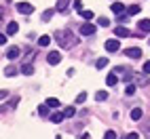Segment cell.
<instances>
[{
    "mask_svg": "<svg viewBox=\"0 0 150 139\" xmlns=\"http://www.w3.org/2000/svg\"><path fill=\"white\" fill-rule=\"evenodd\" d=\"M55 40L59 42L62 48H70V46H74L78 42L76 38H74V34L68 32V29H57V32H55Z\"/></svg>",
    "mask_w": 150,
    "mask_h": 139,
    "instance_id": "cell-1",
    "label": "cell"
},
{
    "mask_svg": "<svg viewBox=\"0 0 150 139\" xmlns=\"http://www.w3.org/2000/svg\"><path fill=\"white\" fill-rule=\"evenodd\" d=\"M17 11L21 13V15H32L34 13V6L30 4V2H17Z\"/></svg>",
    "mask_w": 150,
    "mask_h": 139,
    "instance_id": "cell-2",
    "label": "cell"
},
{
    "mask_svg": "<svg viewBox=\"0 0 150 139\" xmlns=\"http://www.w3.org/2000/svg\"><path fill=\"white\" fill-rule=\"evenodd\" d=\"M118 48H121V42H118L116 38H110V40H106V51H108V53H116Z\"/></svg>",
    "mask_w": 150,
    "mask_h": 139,
    "instance_id": "cell-3",
    "label": "cell"
},
{
    "mask_svg": "<svg viewBox=\"0 0 150 139\" xmlns=\"http://www.w3.org/2000/svg\"><path fill=\"white\" fill-rule=\"evenodd\" d=\"M47 61L51 65H59V63H62V53H59V51H51L49 57H47Z\"/></svg>",
    "mask_w": 150,
    "mask_h": 139,
    "instance_id": "cell-4",
    "label": "cell"
},
{
    "mask_svg": "<svg viewBox=\"0 0 150 139\" xmlns=\"http://www.w3.org/2000/svg\"><path fill=\"white\" fill-rule=\"evenodd\" d=\"M95 29H97V27H95L91 21H89V23H83V25H81V34H83V36H93Z\"/></svg>",
    "mask_w": 150,
    "mask_h": 139,
    "instance_id": "cell-5",
    "label": "cell"
},
{
    "mask_svg": "<svg viewBox=\"0 0 150 139\" xmlns=\"http://www.w3.org/2000/svg\"><path fill=\"white\" fill-rule=\"evenodd\" d=\"M125 55H127V57H133V59H142V48H137V46L125 48Z\"/></svg>",
    "mask_w": 150,
    "mask_h": 139,
    "instance_id": "cell-6",
    "label": "cell"
},
{
    "mask_svg": "<svg viewBox=\"0 0 150 139\" xmlns=\"http://www.w3.org/2000/svg\"><path fill=\"white\" fill-rule=\"evenodd\" d=\"M68 6H70V0H57L55 11H59V13H68Z\"/></svg>",
    "mask_w": 150,
    "mask_h": 139,
    "instance_id": "cell-7",
    "label": "cell"
},
{
    "mask_svg": "<svg viewBox=\"0 0 150 139\" xmlns=\"http://www.w3.org/2000/svg\"><path fill=\"white\" fill-rule=\"evenodd\" d=\"M114 34H116V38H127L129 36V29L123 27V25H118V27H114Z\"/></svg>",
    "mask_w": 150,
    "mask_h": 139,
    "instance_id": "cell-8",
    "label": "cell"
},
{
    "mask_svg": "<svg viewBox=\"0 0 150 139\" xmlns=\"http://www.w3.org/2000/svg\"><path fill=\"white\" fill-rule=\"evenodd\" d=\"M19 53H21V51H19V46H11V48L6 51V59H17Z\"/></svg>",
    "mask_w": 150,
    "mask_h": 139,
    "instance_id": "cell-9",
    "label": "cell"
},
{
    "mask_svg": "<svg viewBox=\"0 0 150 139\" xmlns=\"http://www.w3.org/2000/svg\"><path fill=\"white\" fill-rule=\"evenodd\" d=\"M45 105H47V107H62V101H59L57 97H49Z\"/></svg>",
    "mask_w": 150,
    "mask_h": 139,
    "instance_id": "cell-10",
    "label": "cell"
},
{
    "mask_svg": "<svg viewBox=\"0 0 150 139\" xmlns=\"http://www.w3.org/2000/svg\"><path fill=\"white\" fill-rule=\"evenodd\" d=\"M17 32H19V25H17L15 21H11V23L6 25V36H13V34H17Z\"/></svg>",
    "mask_w": 150,
    "mask_h": 139,
    "instance_id": "cell-11",
    "label": "cell"
},
{
    "mask_svg": "<svg viewBox=\"0 0 150 139\" xmlns=\"http://www.w3.org/2000/svg\"><path fill=\"white\" fill-rule=\"evenodd\" d=\"M142 116H144L142 107H133V110H131V120H139Z\"/></svg>",
    "mask_w": 150,
    "mask_h": 139,
    "instance_id": "cell-12",
    "label": "cell"
},
{
    "mask_svg": "<svg viewBox=\"0 0 150 139\" xmlns=\"http://www.w3.org/2000/svg\"><path fill=\"white\" fill-rule=\"evenodd\" d=\"M112 13H114V15H123V13H125V6H123L121 2H114V4H112Z\"/></svg>",
    "mask_w": 150,
    "mask_h": 139,
    "instance_id": "cell-13",
    "label": "cell"
},
{
    "mask_svg": "<svg viewBox=\"0 0 150 139\" xmlns=\"http://www.w3.org/2000/svg\"><path fill=\"white\" fill-rule=\"evenodd\" d=\"M137 27H139V32H146V34H148V29H150V21H148V19H142V21L137 23Z\"/></svg>",
    "mask_w": 150,
    "mask_h": 139,
    "instance_id": "cell-14",
    "label": "cell"
},
{
    "mask_svg": "<svg viewBox=\"0 0 150 139\" xmlns=\"http://www.w3.org/2000/svg\"><path fill=\"white\" fill-rule=\"evenodd\" d=\"M139 11H142V6H139V4H131V6L127 8V13H125V15H137Z\"/></svg>",
    "mask_w": 150,
    "mask_h": 139,
    "instance_id": "cell-15",
    "label": "cell"
},
{
    "mask_svg": "<svg viewBox=\"0 0 150 139\" xmlns=\"http://www.w3.org/2000/svg\"><path fill=\"white\" fill-rule=\"evenodd\" d=\"M21 72H23L25 76L34 74V65H32V63H23V65H21Z\"/></svg>",
    "mask_w": 150,
    "mask_h": 139,
    "instance_id": "cell-16",
    "label": "cell"
},
{
    "mask_svg": "<svg viewBox=\"0 0 150 139\" xmlns=\"http://www.w3.org/2000/svg\"><path fill=\"white\" fill-rule=\"evenodd\" d=\"M38 44H40V46H49V44H51V36H40V38H38Z\"/></svg>",
    "mask_w": 150,
    "mask_h": 139,
    "instance_id": "cell-17",
    "label": "cell"
},
{
    "mask_svg": "<svg viewBox=\"0 0 150 139\" xmlns=\"http://www.w3.org/2000/svg\"><path fill=\"white\" fill-rule=\"evenodd\" d=\"M116 82H118V78H116L114 74H108V76H106V84H108V86H114Z\"/></svg>",
    "mask_w": 150,
    "mask_h": 139,
    "instance_id": "cell-18",
    "label": "cell"
},
{
    "mask_svg": "<svg viewBox=\"0 0 150 139\" xmlns=\"http://www.w3.org/2000/svg\"><path fill=\"white\" fill-rule=\"evenodd\" d=\"M51 120H53L55 124H59V122L64 120V114H62V112H53V114H51Z\"/></svg>",
    "mask_w": 150,
    "mask_h": 139,
    "instance_id": "cell-19",
    "label": "cell"
},
{
    "mask_svg": "<svg viewBox=\"0 0 150 139\" xmlns=\"http://www.w3.org/2000/svg\"><path fill=\"white\" fill-rule=\"evenodd\" d=\"M53 15H55V8H47V11L42 13V21H49Z\"/></svg>",
    "mask_w": 150,
    "mask_h": 139,
    "instance_id": "cell-20",
    "label": "cell"
},
{
    "mask_svg": "<svg viewBox=\"0 0 150 139\" xmlns=\"http://www.w3.org/2000/svg\"><path fill=\"white\" fill-rule=\"evenodd\" d=\"M81 15H83V19H87V21H91V19L95 17V15H93V11H87V8H83Z\"/></svg>",
    "mask_w": 150,
    "mask_h": 139,
    "instance_id": "cell-21",
    "label": "cell"
},
{
    "mask_svg": "<svg viewBox=\"0 0 150 139\" xmlns=\"http://www.w3.org/2000/svg\"><path fill=\"white\" fill-rule=\"evenodd\" d=\"M62 114H64V118H72V116L76 114V110H74V105H72V107H66Z\"/></svg>",
    "mask_w": 150,
    "mask_h": 139,
    "instance_id": "cell-22",
    "label": "cell"
},
{
    "mask_svg": "<svg viewBox=\"0 0 150 139\" xmlns=\"http://www.w3.org/2000/svg\"><path fill=\"white\" fill-rule=\"evenodd\" d=\"M95 99H97V101H106V99H108V93H106V91H97V93H95Z\"/></svg>",
    "mask_w": 150,
    "mask_h": 139,
    "instance_id": "cell-23",
    "label": "cell"
},
{
    "mask_svg": "<svg viewBox=\"0 0 150 139\" xmlns=\"http://www.w3.org/2000/svg\"><path fill=\"white\" fill-rule=\"evenodd\" d=\"M106 65H108V59H97V61H95V67L97 70H104Z\"/></svg>",
    "mask_w": 150,
    "mask_h": 139,
    "instance_id": "cell-24",
    "label": "cell"
},
{
    "mask_svg": "<svg viewBox=\"0 0 150 139\" xmlns=\"http://www.w3.org/2000/svg\"><path fill=\"white\" fill-rule=\"evenodd\" d=\"M4 74H6V76H15V74H17V67H13V65H6Z\"/></svg>",
    "mask_w": 150,
    "mask_h": 139,
    "instance_id": "cell-25",
    "label": "cell"
},
{
    "mask_svg": "<svg viewBox=\"0 0 150 139\" xmlns=\"http://www.w3.org/2000/svg\"><path fill=\"white\" fill-rule=\"evenodd\" d=\"M125 95H127V97H133V95H135V86H133V84H129V86L125 88Z\"/></svg>",
    "mask_w": 150,
    "mask_h": 139,
    "instance_id": "cell-26",
    "label": "cell"
},
{
    "mask_svg": "<svg viewBox=\"0 0 150 139\" xmlns=\"http://www.w3.org/2000/svg\"><path fill=\"white\" fill-rule=\"evenodd\" d=\"M97 23H99V25H104V27H108V25H110V19H108V17H99V19H97Z\"/></svg>",
    "mask_w": 150,
    "mask_h": 139,
    "instance_id": "cell-27",
    "label": "cell"
},
{
    "mask_svg": "<svg viewBox=\"0 0 150 139\" xmlns=\"http://www.w3.org/2000/svg\"><path fill=\"white\" fill-rule=\"evenodd\" d=\"M87 101V93H78V97H76V103H85Z\"/></svg>",
    "mask_w": 150,
    "mask_h": 139,
    "instance_id": "cell-28",
    "label": "cell"
},
{
    "mask_svg": "<svg viewBox=\"0 0 150 139\" xmlns=\"http://www.w3.org/2000/svg\"><path fill=\"white\" fill-rule=\"evenodd\" d=\"M38 114H40V116H49V107L47 105H40V107H38Z\"/></svg>",
    "mask_w": 150,
    "mask_h": 139,
    "instance_id": "cell-29",
    "label": "cell"
},
{
    "mask_svg": "<svg viewBox=\"0 0 150 139\" xmlns=\"http://www.w3.org/2000/svg\"><path fill=\"white\" fill-rule=\"evenodd\" d=\"M104 139H116V133H114V131H106Z\"/></svg>",
    "mask_w": 150,
    "mask_h": 139,
    "instance_id": "cell-30",
    "label": "cell"
},
{
    "mask_svg": "<svg viewBox=\"0 0 150 139\" xmlns=\"http://www.w3.org/2000/svg\"><path fill=\"white\" fill-rule=\"evenodd\" d=\"M8 97V91H4V88H0V101H2V99H6Z\"/></svg>",
    "mask_w": 150,
    "mask_h": 139,
    "instance_id": "cell-31",
    "label": "cell"
},
{
    "mask_svg": "<svg viewBox=\"0 0 150 139\" xmlns=\"http://www.w3.org/2000/svg\"><path fill=\"white\" fill-rule=\"evenodd\" d=\"M74 6H76V11H83V2L81 0H74Z\"/></svg>",
    "mask_w": 150,
    "mask_h": 139,
    "instance_id": "cell-32",
    "label": "cell"
},
{
    "mask_svg": "<svg viewBox=\"0 0 150 139\" xmlns=\"http://www.w3.org/2000/svg\"><path fill=\"white\" fill-rule=\"evenodd\" d=\"M2 44H6V34L0 32V46H2Z\"/></svg>",
    "mask_w": 150,
    "mask_h": 139,
    "instance_id": "cell-33",
    "label": "cell"
},
{
    "mask_svg": "<svg viewBox=\"0 0 150 139\" xmlns=\"http://www.w3.org/2000/svg\"><path fill=\"white\" fill-rule=\"evenodd\" d=\"M148 72H150V63L146 61V63H144V74H148Z\"/></svg>",
    "mask_w": 150,
    "mask_h": 139,
    "instance_id": "cell-34",
    "label": "cell"
},
{
    "mask_svg": "<svg viewBox=\"0 0 150 139\" xmlns=\"http://www.w3.org/2000/svg\"><path fill=\"white\" fill-rule=\"evenodd\" d=\"M2 17H4V8L0 6V23H2Z\"/></svg>",
    "mask_w": 150,
    "mask_h": 139,
    "instance_id": "cell-35",
    "label": "cell"
},
{
    "mask_svg": "<svg viewBox=\"0 0 150 139\" xmlns=\"http://www.w3.org/2000/svg\"><path fill=\"white\" fill-rule=\"evenodd\" d=\"M127 139H137V133H129V137Z\"/></svg>",
    "mask_w": 150,
    "mask_h": 139,
    "instance_id": "cell-36",
    "label": "cell"
}]
</instances>
